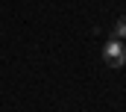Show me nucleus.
I'll use <instances>...</instances> for the list:
<instances>
[{
  "label": "nucleus",
  "instance_id": "f257e3e1",
  "mask_svg": "<svg viewBox=\"0 0 126 112\" xmlns=\"http://www.w3.org/2000/svg\"><path fill=\"white\" fill-rule=\"evenodd\" d=\"M103 62H106L109 68H123L126 65V47H123V41H117V38L111 35V41L103 47Z\"/></svg>",
  "mask_w": 126,
  "mask_h": 112
},
{
  "label": "nucleus",
  "instance_id": "f03ea898",
  "mask_svg": "<svg viewBox=\"0 0 126 112\" xmlns=\"http://www.w3.org/2000/svg\"><path fill=\"white\" fill-rule=\"evenodd\" d=\"M114 38H126V15L117 18V24H114Z\"/></svg>",
  "mask_w": 126,
  "mask_h": 112
}]
</instances>
